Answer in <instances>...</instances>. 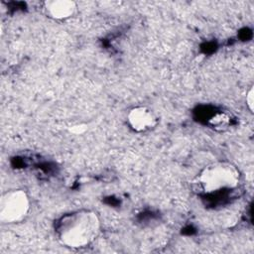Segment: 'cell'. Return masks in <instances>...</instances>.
<instances>
[{"label":"cell","instance_id":"cell-6","mask_svg":"<svg viewBox=\"0 0 254 254\" xmlns=\"http://www.w3.org/2000/svg\"><path fill=\"white\" fill-rule=\"evenodd\" d=\"M231 123L230 115L227 112H216L208 119V125L215 131L221 132L228 129Z\"/></svg>","mask_w":254,"mask_h":254},{"label":"cell","instance_id":"cell-4","mask_svg":"<svg viewBox=\"0 0 254 254\" xmlns=\"http://www.w3.org/2000/svg\"><path fill=\"white\" fill-rule=\"evenodd\" d=\"M126 120L129 128L135 133L149 132L159 123L157 113L146 105H137L130 108Z\"/></svg>","mask_w":254,"mask_h":254},{"label":"cell","instance_id":"cell-1","mask_svg":"<svg viewBox=\"0 0 254 254\" xmlns=\"http://www.w3.org/2000/svg\"><path fill=\"white\" fill-rule=\"evenodd\" d=\"M101 222L98 214L91 209H77L62 215L55 223L59 242L71 249L89 246L100 233Z\"/></svg>","mask_w":254,"mask_h":254},{"label":"cell","instance_id":"cell-2","mask_svg":"<svg viewBox=\"0 0 254 254\" xmlns=\"http://www.w3.org/2000/svg\"><path fill=\"white\" fill-rule=\"evenodd\" d=\"M241 174L237 167L227 161H215L206 165L195 176L193 190L199 194H213L238 187Z\"/></svg>","mask_w":254,"mask_h":254},{"label":"cell","instance_id":"cell-3","mask_svg":"<svg viewBox=\"0 0 254 254\" xmlns=\"http://www.w3.org/2000/svg\"><path fill=\"white\" fill-rule=\"evenodd\" d=\"M31 208L30 196L22 189H12L0 196V221L6 224L23 221Z\"/></svg>","mask_w":254,"mask_h":254},{"label":"cell","instance_id":"cell-7","mask_svg":"<svg viewBox=\"0 0 254 254\" xmlns=\"http://www.w3.org/2000/svg\"><path fill=\"white\" fill-rule=\"evenodd\" d=\"M246 106L250 112L254 110V88L250 86L249 89L246 91Z\"/></svg>","mask_w":254,"mask_h":254},{"label":"cell","instance_id":"cell-5","mask_svg":"<svg viewBox=\"0 0 254 254\" xmlns=\"http://www.w3.org/2000/svg\"><path fill=\"white\" fill-rule=\"evenodd\" d=\"M46 15L56 21H65L74 16L77 4L72 0H47L44 2Z\"/></svg>","mask_w":254,"mask_h":254}]
</instances>
